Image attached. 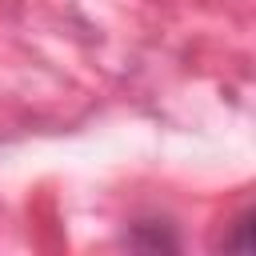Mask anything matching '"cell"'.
Masks as SVG:
<instances>
[{
    "mask_svg": "<svg viewBox=\"0 0 256 256\" xmlns=\"http://www.w3.org/2000/svg\"><path fill=\"white\" fill-rule=\"evenodd\" d=\"M124 244L136 252H176L180 248L172 224H164V220H132V228L124 232Z\"/></svg>",
    "mask_w": 256,
    "mask_h": 256,
    "instance_id": "6da1fadb",
    "label": "cell"
},
{
    "mask_svg": "<svg viewBox=\"0 0 256 256\" xmlns=\"http://www.w3.org/2000/svg\"><path fill=\"white\" fill-rule=\"evenodd\" d=\"M248 224H252V212H240V216L232 220L228 236H220V240H216V248H228V252H248V248H252V244H248Z\"/></svg>",
    "mask_w": 256,
    "mask_h": 256,
    "instance_id": "7a4b0ae2",
    "label": "cell"
}]
</instances>
